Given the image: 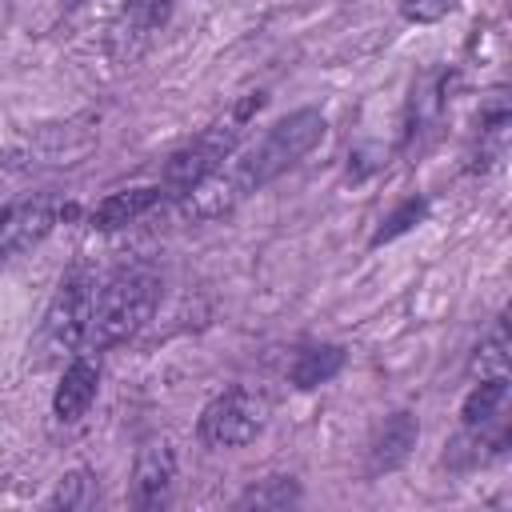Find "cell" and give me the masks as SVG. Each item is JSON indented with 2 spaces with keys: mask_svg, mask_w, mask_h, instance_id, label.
Masks as SVG:
<instances>
[{
  "mask_svg": "<svg viewBox=\"0 0 512 512\" xmlns=\"http://www.w3.org/2000/svg\"><path fill=\"white\" fill-rule=\"evenodd\" d=\"M172 480H176V452L168 440H148L140 452H136V464H132V504L140 512H156L168 504V492H172Z\"/></svg>",
  "mask_w": 512,
  "mask_h": 512,
  "instance_id": "cell-9",
  "label": "cell"
},
{
  "mask_svg": "<svg viewBox=\"0 0 512 512\" xmlns=\"http://www.w3.org/2000/svg\"><path fill=\"white\" fill-rule=\"evenodd\" d=\"M344 368V348L340 344H316V348H304L292 364V384L296 388H320L328 384L336 372Z\"/></svg>",
  "mask_w": 512,
  "mask_h": 512,
  "instance_id": "cell-15",
  "label": "cell"
},
{
  "mask_svg": "<svg viewBox=\"0 0 512 512\" xmlns=\"http://www.w3.org/2000/svg\"><path fill=\"white\" fill-rule=\"evenodd\" d=\"M268 424V400L252 388H228L212 396L196 420V436L208 448H244Z\"/></svg>",
  "mask_w": 512,
  "mask_h": 512,
  "instance_id": "cell-4",
  "label": "cell"
},
{
  "mask_svg": "<svg viewBox=\"0 0 512 512\" xmlns=\"http://www.w3.org/2000/svg\"><path fill=\"white\" fill-rule=\"evenodd\" d=\"M96 388H100V360L96 356H84V352L72 356L64 364V372H60L56 392H52V416L60 424H76L92 408Z\"/></svg>",
  "mask_w": 512,
  "mask_h": 512,
  "instance_id": "cell-10",
  "label": "cell"
},
{
  "mask_svg": "<svg viewBox=\"0 0 512 512\" xmlns=\"http://www.w3.org/2000/svg\"><path fill=\"white\" fill-rule=\"evenodd\" d=\"M324 128H328V120L316 108H296L284 120H276L248 152L232 156L240 176H244V184L256 192V188L272 184L276 176H284L292 164H300L324 140Z\"/></svg>",
  "mask_w": 512,
  "mask_h": 512,
  "instance_id": "cell-2",
  "label": "cell"
},
{
  "mask_svg": "<svg viewBox=\"0 0 512 512\" xmlns=\"http://www.w3.org/2000/svg\"><path fill=\"white\" fill-rule=\"evenodd\" d=\"M300 504V484L292 476H268V480H256L248 492H240L236 508L248 512H284V508H296Z\"/></svg>",
  "mask_w": 512,
  "mask_h": 512,
  "instance_id": "cell-16",
  "label": "cell"
},
{
  "mask_svg": "<svg viewBox=\"0 0 512 512\" xmlns=\"http://www.w3.org/2000/svg\"><path fill=\"white\" fill-rule=\"evenodd\" d=\"M160 16H164V0H136V4H128L124 16L112 28V56L116 60H132L144 48V40L152 36V28L160 24Z\"/></svg>",
  "mask_w": 512,
  "mask_h": 512,
  "instance_id": "cell-13",
  "label": "cell"
},
{
  "mask_svg": "<svg viewBox=\"0 0 512 512\" xmlns=\"http://www.w3.org/2000/svg\"><path fill=\"white\" fill-rule=\"evenodd\" d=\"M160 300V276L148 264H128L116 268L104 284H96V300H92V320H88V336L84 348L104 352L124 344L128 336H136Z\"/></svg>",
  "mask_w": 512,
  "mask_h": 512,
  "instance_id": "cell-1",
  "label": "cell"
},
{
  "mask_svg": "<svg viewBox=\"0 0 512 512\" xmlns=\"http://www.w3.org/2000/svg\"><path fill=\"white\" fill-rule=\"evenodd\" d=\"M100 500V480L92 468H72L56 480L52 496H48V508H64V512H84Z\"/></svg>",
  "mask_w": 512,
  "mask_h": 512,
  "instance_id": "cell-17",
  "label": "cell"
},
{
  "mask_svg": "<svg viewBox=\"0 0 512 512\" xmlns=\"http://www.w3.org/2000/svg\"><path fill=\"white\" fill-rule=\"evenodd\" d=\"M92 300H96V276L88 268L64 272V280L56 284V292L48 300L44 324H40L44 356H68V352L84 348L88 320H92Z\"/></svg>",
  "mask_w": 512,
  "mask_h": 512,
  "instance_id": "cell-3",
  "label": "cell"
},
{
  "mask_svg": "<svg viewBox=\"0 0 512 512\" xmlns=\"http://www.w3.org/2000/svg\"><path fill=\"white\" fill-rule=\"evenodd\" d=\"M244 196H252V188L244 184L236 160H228V164H220L216 172H208L204 180H196L188 192H180V196H176V200H180L176 212H180V220H188V224H208V220L228 216Z\"/></svg>",
  "mask_w": 512,
  "mask_h": 512,
  "instance_id": "cell-6",
  "label": "cell"
},
{
  "mask_svg": "<svg viewBox=\"0 0 512 512\" xmlns=\"http://www.w3.org/2000/svg\"><path fill=\"white\" fill-rule=\"evenodd\" d=\"M56 216H60V208L52 196H24V200L4 204L0 208V260L36 248L52 232Z\"/></svg>",
  "mask_w": 512,
  "mask_h": 512,
  "instance_id": "cell-7",
  "label": "cell"
},
{
  "mask_svg": "<svg viewBox=\"0 0 512 512\" xmlns=\"http://www.w3.org/2000/svg\"><path fill=\"white\" fill-rule=\"evenodd\" d=\"M512 364V344H508V320L496 316L492 328L480 336V344L468 356V380H488V376H508Z\"/></svg>",
  "mask_w": 512,
  "mask_h": 512,
  "instance_id": "cell-14",
  "label": "cell"
},
{
  "mask_svg": "<svg viewBox=\"0 0 512 512\" xmlns=\"http://www.w3.org/2000/svg\"><path fill=\"white\" fill-rule=\"evenodd\" d=\"M504 412H508V376H488L476 380L472 392L460 404V424L468 436H476L480 444L504 448L508 428H504Z\"/></svg>",
  "mask_w": 512,
  "mask_h": 512,
  "instance_id": "cell-8",
  "label": "cell"
},
{
  "mask_svg": "<svg viewBox=\"0 0 512 512\" xmlns=\"http://www.w3.org/2000/svg\"><path fill=\"white\" fill-rule=\"evenodd\" d=\"M164 184H140V188H120L112 196H104L92 212H88V224L96 232H116V228H128L136 224L140 216H148L160 200H164Z\"/></svg>",
  "mask_w": 512,
  "mask_h": 512,
  "instance_id": "cell-11",
  "label": "cell"
},
{
  "mask_svg": "<svg viewBox=\"0 0 512 512\" xmlns=\"http://www.w3.org/2000/svg\"><path fill=\"white\" fill-rule=\"evenodd\" d=\"M424 216H428V200H424V196H412V200L396 204V208L384 216V224L372 232V248H380V244H388V240H396V236L412 232Z\"/></svg>",
  "mask_w": 512,
  "mask_h": 512,
  "instance_id": "cell-18",
  "label": "cell"
},
{
  "mask_svg": "<svg viewBox=\"0 0 512 512\" xmlns=\"http://www.w3.org/2000/svg\"><path fill=\"white\" fill-rule=\"evenodd\" d=\"M416 440H420V420H416V412H408V408L392 412V416L380 424V432H376V440H372V448H368V472H396V468L412 456Z\"/></svg>",
  "mask_w": 512,
  "mask_h": 512,
  "instance_id": "cell-12",
  "label": "cell"
},
{
  "mask_svg": "<svg viewBox=\"0 0 512 512\" xmlns=\"http://www.w3.org/2000/svg\"><path fill=\"white\" fill-rule=\"evenodd\" d=\"M452 12V0H400V16L408 24H436Z\"/></svg>",
  "mask_w": 512,
  "mask_h": 512,
  "instance_id": "cell-19",
  "label": "cell"
},
{
  "mask_svg": "<svg viewBox=\"0 0 512 512\" xmlns=\"http://www.w3.org/2000/svg\"><path fill=\"white\" fill-rule=\"evenodd\" d=\"M240 136H244V124L228 112V120L204 128L196 140H188L184 148H176V152L164 160V172H160L164 192H168V196H180V192H188L196 180H204L208 172H216L224 160L236 156Z\"/></svg>",
  "mask_w": 512,
  "mask_h": 512,
  "instance_id": "cell-5",
  "label": "cell"
}]
</instances>
